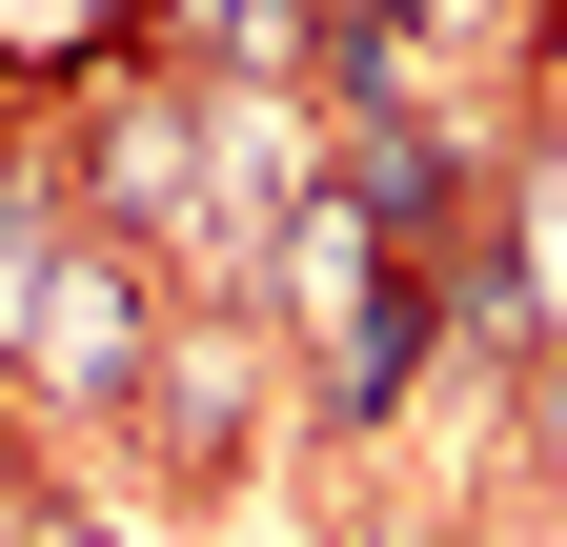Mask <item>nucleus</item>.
I'll return each instance as SVG.
<instances>
[{
  "instance_id": "f257e3e1",
  "label": "nucleus",
  "mask_w": 567,
  "mask_h": 547,
  "mask_svg": "<svg viewBox=\"0 0 567 547\" xmlns=\"http://www.w3.org/2000/svg\"><path fill=\"white\" fill-rule=\"evenodd\" d=\"M142 365H163L142 244H61V285H41V324H21V385H41V405H142Z\"/></svg>"
},
{
  "instance_id": "f03ea898",
  "label": "nucleus",
  "mask_w": 567,
  "mask_h": 547,
  "mask_svg": "<svg viewBox=\"0 0 567 547\" xmlns=\"http://www.w3.org/2000/svg\"><path fill=\"white\" fill-rule=\"evenodd\" d=\"M405 385H425V285L385 264V285H365V305H344L324 345H305V405H324L344 446H365V426H405Z\"/></svg>"
},
{
  "instance_id": "7ed1b4c3",
  "label": "nucleus",
  "mask_w": 567,
  "mask_h": 547,
  "mask_svg": "<svg viewBox=\"0 0 567 547\" xmlns=\"http://www.w3.org/2000/svg\"><path fill=\"white\" fill-rule=\"evenodd\" d=\"M122 21H142V61H163V82H264V61H324L305 0H122Z\"/></svg>"
},
{
  "instance_id": "20e7f679",
  "label": "nucleus",
  "mask_w": 567,
  "mask_h": 547,
  "mask_svg": "<svg viewBox=\"0 0 567 547\" xmlns=\"http://www.w3.org/2000/svg\"><path fill=\"white\" fill-rule=\"evenodd\" d=\"M244 405H264L244 324H163V365H142V426H163L183 466H224V446H244Z\"/></svg>"
},
{
  "instance_id": "39448f33",
  "label": "nucleus",
  "mask_w": 567,
  "mask_h": 547,
  "mask_svg": "<svg viewBox=\"0 0 567 547\" xmlns=\"http://www.w3.org/2000/svg\"><path fill=\"white\" fill-rule=\"evenodd\" d=\"M365 41H507V0H365Z\"/></svg>"
},
{
  "instance_id": "423d86ee",
  "label": "nucleus",
  "mask_w": 567,
  "mask_h": 547,
  "mask_svg": "<svg viewBox=\"0 0 567 547\" xmlns=\"http://www.w3.org/2000/svg\"><path fill=\"white\" fill-rule=\"evenodd\" d=\"M0 547H102V507H61V487H0Z\"/></svg>"
},
{
  "instance_id": "0eeeda50",
  "label": "nucleus",
  "mask_w": 567,
  "mask_h": 547,
  "mask_svg": "<svg viewBox=\"0 0 567 547\" xmlns=\"http://www.w3.org/2000/svg\"><path fill=\"white\" fill-rule=\"evenodd\" d=\"M547 446H567V405H547Z\"/></svg>"
}]
</instances>
